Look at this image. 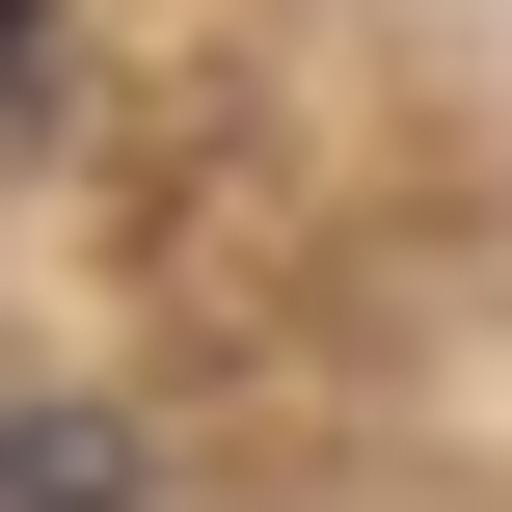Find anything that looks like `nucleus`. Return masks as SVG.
<instances>
[{"instance_id":"obj_1","label":"nucleus","mask_w":512,"mask_h":512,"mask_svg":"<svg viewBox=\"0 0 512 512\" xmlns=\"http://www.w3.org/2000/svg\"><path fill=\"white\" fill-rule=\"evenodd\" d=\"M27 27H54V0H0V81H27Z\"/></svg>"}]
</instances>
